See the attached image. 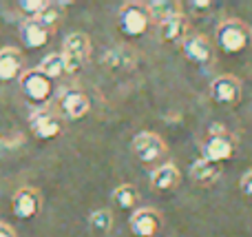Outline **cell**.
<instances>
[{
	"label": "cell",
	"instance_id": "16",
	"mask_svg": "<svg viewBox=\"0 0 252 237\" xmlns=\"http://www.w3.org/2000/svg\"><path fill=\"white\" fill-rule=\"evenodd\" d=\"M219 177H221V167H219V164H213L204 158L195 160V162L190 164V180L195 182L197 186L208 189V186H213Z\"/></svg>",
	"mask_w": 252,
	"mask_h": 237
},
{
	"label": "cell",
	"instance_id": "24",
	"mask_svg": "<svg viewBox=\"0 0 252 237\" xmlns=\"http://www.w3.org/2000/svg\"><path fill=\"white\" fill-rule=\"evenodd\" d=\"M18 7H20V13H25L27 20H31V18H40V13L49 7V2L47 0H22Z\"/></svg>",
	"mask_w": 252,
	"mask_h": 237
},
{
	"label": "cell",
	"instance_id": "12",
	"mask_svg": "<svg viewBox=\"0 0 252 237\" xmlns=\"http://www.w3.org/2000/svg\"><path fill=\"white\" fill-rule=\"evenodd\" d=\"M128 229L135 237H155L161 229V215L155 208H137L128 220Z\"/></svg>",
	"mask_w": 252,
	"mask_h": 237
},
{
	"label": "cell",
	"instance_id": "4",
	"mask_svg": "<svg viewBox=\"0 0 252 237\" xmlns=\"http://www.w3.org/2000/svg\"><path fill=\"white\" fill-rule=\"evenodd\" d=\"M148 25H151V16H148L146 2H137L130 0L124 2L118 11V27L126 38H139L146 34Z\"/></svg>",
	"mask_w": 252,
	"mask_h": 237
},
{
	"label": "cell",
	"instance_id": "9",
	"mask_svg": "<svg viewBox=\"0 0 252 237\" xmlns=\"http://www.w3.org/2000/svg\"><path fill=\"white\" fill-rule=\"evenodd\" d=\"M210 98L217 104L232 106L241 100V80L232 73H221L210 82Z\"/></svg>",
	"mask_w": 252,
	"mask_h": 237
},
{
	"label": "cell",
	"instance_id": "25",
	"mask_svg": "<svg viewBox=\"0 0 252 237\" xmlns=\"http://www.w3.org/2000/svg\"><path fill=\"white\" fill-rule=\"evenodd\" d=\"M239 191L246 195V198H252V169L246 171L239 180Z\"/></svg>",
	"mask_w": 252,
	"mask_h": 237
},
{
	"label": "cell",
	"instance_id": "13",
	"mask_svg": "<svg viewBox=\"0 0 252 237\" xmlns=\"http://www.w3.org/2000/svg\"><path fill=\"white\" fill-rule=\"evenodd\" d=\"M53 31L49 27H44L38 18H31V20H25L20 25V40L25 47L29 49H40L51 40Z\"/></svg>",
	"mask_w": 252,
	"mask_h": 237
},
{
	"label": "cell",
	"instance_id": "14",
	"mask_svg": "<svg viewBox=\"0 0 252 237\" xmlns=\"http://www.w3.org/2000/svg\"><path fill=\"white\" fill-rule=\"evenodd\" d=\"M22 58L20 49L16 47H2L0 49V82H11L22 75Z\"/></svg>",
	"mask_w": 252,
	"mask_h": 237
},
{
	"label": "cell",
	"instance_id": "26",
	"mask_svg": "<svg viewBox=\"0 0 252 237\" xmlns=\"http://www.w3.org/2000/svg\"><path fill=\"white\" fill-rule=\"evenodd\" d=\"M0 237H16V231H13L9 224L0 222Z\"/></svg>",
	"mask_w": 252,
	"mask_h": 237
},
{
	"label": "cell",
	"instance_id": "17",
	"mask_svg": "<svg viewBox=\"0 0 252 237\" xmlns=\"http://www.w3.org/2000/svg\"><path fill=\"white\" fill-rule=\"evenodd\" d=\"M188 38V20L186 16H177V18H170V20L161 22L159 25V40L161 42H168V44H182L184 40Z\"/></svg>",
	"mask_w": 252,
	"mask_h": 237
},
{
	"label": "cell",
	"instance_id": "28",
	"mask_svg": "<svg viewBox=\"0 0 252 237\" xmlns=\"http://www.w3.org/2000/svg\"><path fill=\"white\" fill-rule=\"evenodd\" d=\"M250 40H252V27H250Z\"/></svg>",
	"mask_w": 252,
	"mask_h": 237
},
{
	"label": "cell",
	"instance_id": "6",
	"mask_svg": "<svg viewBox=\"0 0 252 237\" xmlns=\"http://www.w3.org/2000/svg\"><path fill=\"white\" fill-rule=\"evenodd\" d=\"M130 149H133V155L144 164H153V162H159L161 158L166 155V142L161 140L157 133L153 131H142L133 137L130 142Z\"/></svg>",
	"mask_w": 252,
	"mask_h": 237
},
{
	"label": "cell",
	"instance_id": "19",
	"mask_svg": "<svg viewBox=\"0 0 252 237\" xmlns=\"http://www.w3.org/2000/svg\"><path fill=\"white\" fill-rule=\"evenodd\" d=\"M146 7L151 20H155L157 25L182 16V2H175V0H153V2H146Z\"/></svg>",
	"mask_w": 252,
	"mask_h": 237
},
{
	"label": "cell",
	"instance_id": "2",
	"mask_svg": "<svg viewBox=\"0 0 252 237\" xmlns=\"http://www.w3.org/2000/svg\"><path fill=\"white\" fill-rule=\"evenodd\" d=\"M62 60H64L66 75H75L87 67L89 58H91V40L82 31H73L64 38L62 44Z\"/></svg>",
	"mask_w": 252,
	"mask_h": 237
},
{
	"label": "cell",
	"instance_id": "11",
	"mask_svg": "<svg viewBox=\"0 0 252 237\" xmlns=\"http://www.w3.org/2000/svg\"><path fill=\"white\" fill-rule=\"evenodd\" d=\"M182 53L192 65H210L215 58V47L204 34H192L182 42Z\"/></svg>",
	"mask_w": 252,
	"mask_h": 237
},
{
	"label": "cell",
	"instance_id": "18",
	"mask_svg": "<svg viewBox=\"0 0 252 237\" xmlns=\"http://www.w3.org/2000/svg\"><path fill=\"white\" fill-rule=\"evenodd\" d=\"M102 62H104V67L111 71H126L133 67L135 51L130 47H126V44H120V47L109 49V51L104 53V58H102Z\"/></svg>",
	"mask_w": 252,
	"mask_h": 237
},
{
	"label": "cell",
	"instance_id": "23",
	"mask_svg": "<svg viewBox=\"0 0 252 237\" xmlns=\"http://www.w3.org/2000/svg\"><path fill=\"white\" fill-rule=\"evenodd\" d=\"M62 7H64V4H60V2H49V7L44 9V11L40 13V18H38L44 27H49V29L53 31V34H56L58 25H60L62 16H64V9Z\"/></svg>",
	"mask_w": 252,
	"mask_h": 237
},
{
	"label": "cell",
	"instance_id": "15",
	"mask_svg": "<svg viewBox=\"0 0 252 237\" xmlns=\"http://www.w3.org/2000/svg\"><path fill=\"white\" fill-rule=\"evenodd\" d=\"M179 182H182V173H179V169L175 167L173 162L161 164V167L153 169V173H151L153 191H161V193H166V191L177 189Z\"/></svg>",
	"mask_w": 252,
	"mask_h": 237
},
{
	"label": "cell",
	"instance_id": "1",
	"mask_svg": "<svg viewBox=\"0 0 252 237\" xmlns=\"http://www.w3.org/2000/svg\"><path fill=\"white\" fill-rule=\"evenodd\" d=\"M237 149V137L232 135L228 129H223L221 124H215L208 131V135L201 142V158L208 160L213 164H221L235 155Z\"/></svg>",
	"mask_w": 252,
	"mask_h": 237
},
{
	"label": "cell",
	"instance_id": "20",
	"mask_svg": "<svg viewBox=\"0 0 252 237\" xmlns=\"http://www.w3.org/2000/svg\"><path fill=\"white\" fill-rule=\"evenodd\" d=\"M111 202L120 208V211H133L139 204V191L133 184H120L111 193Z\"/></svg>",
	"mask_w": 252,
	"mask_h": 237
},
{
	"label": "cell",
	"instance_id": "10",
	"mask_svg": "<svg viewBox=\"0 0 252 237\" xmlns=\"http://www.w3.org/2000/svg\"><path fill=\"white\" fill-rule=\"evenodd\" d=\"M42 208V195L33 186H22L11 198V213L18 220H31Z\"/></svg>",
	"mask_w": 252,
	"mask_h": 237
},
{
	"label": "cell",
	"instance_id": "5",
	"mask_svg": "<svg viewBox=\"0 0 252 237\" xmlns=\"http://www.w3.org/2000/svg\"><path fill=\"white\" fill-rule=\"evenodd\" d=\"M18 82H20V91L25 93V98L33 104H44L53 96V80H49L40 69L22 71Z\"/></svg>",
	"mask_w": 252,
	"mask_h": 237
},
{
	"label": "cell",
	"instance_id": "8",
	"mask_svg": "<svg viewBox=\"0 0 252 237\" xmlns=\"http://www.w3.org/2000/svg\"><path fill=\"white\" fill-rule=\"evenodd\" d=\"M91 109L87 93L80 89H64L58 96V115L64 120H82Z\"/></svg>",
	"mask_w": 252,
	"mask_h": 237
},
{
	"label": "cell",
	"instance_id": "3",
	"mask_svg": "<svg viewBox=\"0 0 252 237\" xmlns=\"http://www.w3.org/2000/svg\"><path fill=\"white\" fill-rule=\"evenodd\" d=\"M252 42L250 27L239 18H228L221 20L217 27V44L226 53H241Z\"/></svg>",
	"mask_w": 252,
	"mask_h": 237
},
{
	"label": "cell",
	"instance_id": "22",
	"mask_svg": "<svg viewBox=\"0 0 252 237\" xmlns=\"http://www.w3.org/2000/svg\"><path fill=\"white\" fill-rule=\"evenodd\" d=\"M89 226H91V231H95L97 235L109 233V231L113 229V213H111L109 208H97V211H93L91 215H89Z\"/></svg>",
	"mask_w": 252,
	"mask_h": 237
},
{
	"label": "cell",
	"instance_id": "21",
	"mask_svg": "<svg viewBox=\"0 0 252 237\" xmlns=\"http://www.w3.org/2000/svg\"><path fill=\"white\" fill-rule=\"evenodd\" d=\"M38 69L42 71L49 80H58L60 75L66 73V71H64V60H62V53H49V56H44Z\"/></svg>",
	"mask_w": 252,
	"mask_h": 237
},
{
	"label": "cell",
	"instance_id": "7",
	"mask_svg": "<svg viewBox=\"0 0 252 237\" xmlns=\"http://www.w3.org/2000/svg\"><path fill=\"white\" fill-rule=\"evenodd\" d=\"M29 129L38 140H56L62 133V118L56 111L47 109V106H40V109L31 111Z\"/></svg>",
	"mask_w": 252,
	"mask_h": 237
},
{
	"label": "cell",
	"instance_id": "27",
	"mask_svg": "<svg viewBox=\"0 0 252 237\" xmlns=\"http://www.w3.org/2000/svg\"><path fill=\"white\" fill-rule=\"evenodd\" d=\"M190 4L195 7V11H206L208 7H213V2H210V0H199V2L195 0V2H190Z\"/></svg>",
	"mask_w": 252,
	"mask_h": 237
}]
</instances>
